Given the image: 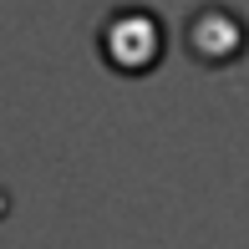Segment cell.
Instances as JSON below:
<instances>
[{"label":"cell","mask_w":249,"mask_h":249,"mask_svg":"<svg viewBox=\"0 0 249 249\" xmlns=\"http://www.w3.org/2000/svg\"><path fill=\"white\" fill-rule=\"evenodd\" d=\"M158 16L148 10H122L117 20H107V36H102V51L122 66V71H142L148 61H158Z\"/></svg>","instance_id":"1"}]
</instances>
